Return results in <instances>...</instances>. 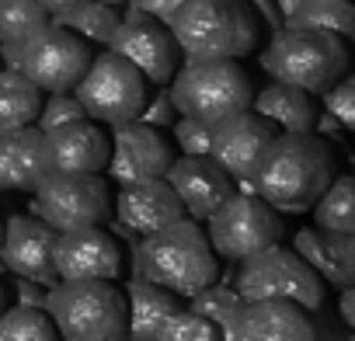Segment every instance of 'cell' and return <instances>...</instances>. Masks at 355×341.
I'll return each instance as SVG.
<instances>
[{"label":"cell","instance_id":"obj_22","mask_svg":"<svg viewBox=\"0 0 355 341\" xmlns=\"http://www.w3.org/2000/svg\"><path fill=\"white\" fill-rule=\"evenodd\" d=\"M296 254L334 289H348L355 279V234L338 230H300Z\"/></svg>","mask_w":355,"mask_h":341},{"label":"cell","instance_id":"obj_38","mask_svg":"<svg viewBox=\"0 0 355 341\" xmlns=\"http://www.w3.org/2000/svg\"><path fill=\"white\" fill-rule=\"evenodd\" d=\"M18 299L21 306H46V292L39 289V282H28V279H18Z\"/></svg>","mask_w":355,"mask_h":341},{"label":"cell","instance_id":"obj_18","mask_svg":"<svg viewBox=\"0 0 355 341\" xmlns=\"http://www.w3.org/2000/svg\"><path fill=\"white\" fill-rule=\"evenodd\" d=\"M53 237H56V230H49L42 220L11 216L4 234H0V261H4V268L15 272L18 279H28V282L53 289V282H56Z\"/></svg>","mask_w":355,"mask_h":341},{"label":"cell","instance_id":"obj_5","mask_svg":"<svg viewBox=\"0 0 355 341\" xmlns=\"http://www.w3.org/2000/svg\"><path fill=\"white\" fill-rule=\"evenodd\" d=\"M171 105L178 115L216 125L244 108H251V80L237 60H189L171 77Z\"/></svg>","mask_w":355,"mask_h":341},{"label":"cell","instance_id":"obj_15","mask_svg":"<svg viewBox=\"0 0 355 341\" xmlns=\"http://www.w3.org/2000/svg\"><path fill=\"white\" fill-rule=\"evenodd\" d=\"M164 182L171 185L185 216H192V220H206L227 195H234V178L209 153H202V157L185 153V157L171 160V167L164 170Z\"/></svg>","mask_w":355,"mask_h":341},{"label":"cell","instance_id":"obj_17","mask_svg":"<svg viewBox=\"0 0 355 341\" xmlns=\"http://www.w3.org/2000/svg\"><path fill=\"white\" fill-rule=\"evenodd\" d=\"M227 341H313L306 310L286 299H248L237 306Z\"/></svg>","mask_w":355,"mask_h":341},{"label":"cell","instance_id":"obj_43","mask_svg":"<svg viewBox=\"0 0 355 341\" xmlns=\"http://www.w3.org/2000/svg\"><path fill=\"white\" fill-rule=\"evenodd\" d=\"M115 341H122V338H115ZM129 341H132V338H129Z\"/></svg>","mask_w":355,"mask_h":341},{"label":"cell","instance_id":"obj_31","mask_svg":"<svg viewBox=\"0 0 355 341\" xmlns=\"http://www.w3.org/2000/svg\"><path fill=\"white\" fill-rule=\"evenodd\" d=\"M157 341H223V338H220V327L213 320H206L196 310H182V306H178L164 320Z\"/></svg>","mask_w":355,"mask_h":341},{"label":"cell","instance_id":"obj_42","mask_svg":"<svg viewBox=\"0 0 355 341\" xmlns=\"http://www.w3.org/2000/svg\"><path fill=\"white\" fill-rule=\"evenodd\" d=\"M0 313H4V289H0Z\"/></svg>","mask_w":355,"mask_h":341},{"label":"cell","instance_id":"obj_30","mask_svg":"<svg viewBox=\"0 0 355 341\" xmlns=\"http://www.w3.org/2000/svg\"><path fill=\"white\" fill-rule=\"evenodd\" d=\"M53 320L39 306H15L8 313H0V341H56Z\"/></svg>","mask_w":355,"mask_h":341},{"label":"cell","instance_id":"obj_23","mask_svg":"<svg viewBox=\"0 0 355 341\" xmlns=\"http://www.w3.org/2000/svg\"><path fill=\"white\" fill-rule=\"evenodd\" d=\"M178 310V296L146 279L125 286V331L132 341H157L164 320Z\"/></svg>","mask_w":355,"mask_h":341},{"label":"cell","instance_id":"obj_25","mask_svg":"<svg viewBox=\"0 0 355 341\" xmlns=\"http://www.w3.org/2000/svg\"><path fill=\"white\" fill-rule=\"evenodd\" d=\"M42 105V91L18 70L0 73V132L32 125Z\"/></svg>","mask_w":355,"mask_h":341},{"label":"cell","instance_id":"obj_28","mask_svg":"<svg viewBox=\"0 0 355 341\" xmlns=\"http://www.w3.org/2000/svg\"><path fill=\"white\" fill-rule=\"evenodd\" d=\"M355 182L348 175L331 178L327 189L313 202V223L317 230H338V234H355V202H352Z\"/></svg>","mask_w":355,"mask_h":341},{"label":"cell","instance_id":"obj_10","mask_svg":"<svg viewBox=\"0 0 355 341\" xmlns=\"http://www.w3.org/2000/svg\"><path fill=\"white\" fill-rule=\"evenodd\" d=\"M32 192H35V209H39L42 223L56 234L77 230V227H98L112 209L108 185L98 175L49 170Z\"/></svg>","mask_w":355,"mask_h":341},{"label":"cell","instance_id":"obj_36","mask_svg":"<svg viewBox=\"0 0 355 341\" xmlns=\"http://www.w3.org/2000/svg\"><path fill=\"white\" fill-rule=\"evenodd\" d=\"M125 4L139 15H150L157 21H171V15L185 4V0H125Z\"/></svg>","mask_w":355,"mask_h":341},{"label":"cell","instance_id":"obj_6","mask_svg":"<svg viewBox=\"0 0 355 341\" xmlns=\"http://www.w3.org/2000/svg\"><path fill=\"white\" fill-rule=\"evenodd\" d=\"M46 310L63 341H115L125 334V296L105 279L53 286Z\"/></svg>","mask_w":355,"mask_h":341},{"label":"cell","instance_id":"obj_7","mask_svg":"<svg viewBox=\"0 0 355 341\" xmlns=\"http://www.w3.org/2000/svg\"><path fill=\"white\" fill-rule=\"evenodd\" d=\"M237 296L244 303L248 299H286V303H296L300 310L313 313L324 303V282L296 251L272 244L241 261Z\"/></svg>","mask_w":355,"mask_h":341},{"label":"cell","instance_id":"obj_16","mask_svg":"<svg viewBox=\"0 0 355 341\" xmlns=\"http://www.w3.org/2000/svg\"><path fill=\"white\" fill-rule=\"evenodd\" d=\"M275 125L265 122L258 112L244 108L223 122L213 125V139H209V157L227 170V175L241 185H248L251 170H254V160L261 157L265 143L275 136L272 132Z\"/></svg>","mask_w":355,"mask_h":341},{"label":"cell","instance_id":"obj_24","mask_svg":"<svg viewBox=\"0 0 355 341\" xmlns=\"http://www.w3.org/2000/svg\"><path fill=\"white\" fill-rule=\"evenodd\" d=\"M251 108L265 122L279 125L282 132H313V125H317V108H313L310 94L300 87L279 84V80L268 84L258 98H251Z\"/></svg>","mask_w":355,"mask_h":341},{"label":"cell","instance_id":"obj_13","mask_svg":"<svg viewBox=\"0 0 355 341\" xmlns=\"http://www.w3.org/2000/svg\"><path fill=\"white\" fill-rule=\"evenodd\" d=\"M122 254L119 244L101 227H77L53 237V272L63 282L73 279H119Z\"/></svg>","mask_w":355,"mask_h":341},{"label":"cell","instance_id":"obj_34","mask_svg":"<svg viewBox=\"0 0 355 341\" xmlns=\"http://www.w3.org/2000/svg\"><path fill=\"white\" fill-rule=\"evenodd\" d=\"M171 129H174V139H178V146H182V153H192V157L209 153L213 125H206V122H199V119L182 115V119H174V122H171Z\"/></svg>","mask_w":355,"mask_h":341},{"label":"cell","instance_id":"obj_39","mask_svg":"<svg viewBox=\"0 0 355 341\" xmlns=\"http://www.w3.org/2000/svg\"><path fill=\"white\" fill-rule=\"evenodd\" d=\"M341 317H345L348 327H355V292H352V286L341 289Z\"/></svg>","mask_w":355,"mask_h":341},{"label":"cell","instance_id":"obj_1","mask_svg":"<svg viewBox=\"0 0 355 341\" xmlns=\"http://www.w3.org/2000/svg\"><path fill=\"white\" fill-rule=\"evenodd\" d=\"M331 178H334V153L320 136L282 132L265 143L248 185L272 209L303 213L317 202V195L327 189Z\"/></svg>","mask_w":355,"mask_h":341},{"label":"cell","instance_id":"obj_35","mask_svg":"<svg viewBox=\"0 0 355 341\" xmlns=\"http://www.w3.org/2000/svg\"><path fill=\"white\" fill-rule=\"evenodd\" d=\"M324 108H327V119L352 129L355 125V84L352 80H334L324 91Z\"/></svg>","mask_w":355,"mask_h":341},{"label":"cell","instance_id":"obj_40","mask_svg":"<svg viewBox=\"0 0 355 341\" xmlns=\"http://www.w3.org/2000/svg\"><path fill=\"white\" fill-rule=\"evenodd\" d=\"M39 4H42L46 15H60V11H67L73 4H84V0H39Z\"/></svg>","mask_w":355,"mask_h":341},{"label":"cell","instance_id":"obj_2","mask_svg":"<svg viewBox=\"0 0 355 341\" xmlns=\"http://www.w3.org/2000/svg\"><path fill=\"white\" fill-rule=\"evenodd\" d=\"M132 261L139 279L171 289L174 296H196L216 282V254L196 220L185 216L146 234L136 244Z\"/></svg>","mask_w":355,"mask_h":341},{"label":"cell","instance_id":"obj_4","mask_svg":"<svg viewBox=\"0 0 355 341\" xmlns=\"http://www.w3.org/2000/svg\"><path fill=\"white\" fill-rule=\"evenodd\" d=\"M261 67L289 87H300L306 94H324L334 80L348 70V49L331 32L313 28H279L268 42Z\"/></svg>","mask_w":355,"mask_h":341},{"label":"cell","instance_id":"obj_19","mask_svg":"<svg viewBox=\"0 0 355 341\" xmlns=\"http://www.w3.org/2000/svg\"><path fill=\"white\" fill-rule=\"evenodd\" d=\"M115 213H119L122 227L136 237H146V234L185 216L182 202H178V195L171 192V185L164 178H143V182L122 185V192L115 199Z\"/></svg>","mask_w":355,"mask_h":341},{"label":"cell","instance_id":"obj_44","mask_svg":"<svg viewBox=\"0 0 355 341\" xmlns=\"http://www.w3.org/2000/svg\"><path fill=\"white\" fill-rule=\"evenodd\" d=\"M0 268H4V261H0Z\"/></svg>","mask_w":355,"mask_h":341},{"label":"cell","instance_id":"obj_27","mask_svg":"<svg viewBox=\"0 0 355 341\" xmlns=\"http://www.w3.org/2000/svg\"><path fill=\"white\" fill-rule=\"evenodd\" d=\"M53 25L73 32L77 39H87V42H98V46H108L115 25H119V15L115 8L101 4V0H84V4H73L60 15H49Z\"/></svg>","mask_w":355,"mask_h":341},{"label":"cell","instance_id":"obj_12","mask_svg":"<svg viewBox=\"0 0 355 341\" xmlns=\"http://www.w3.org/2000/svg\"><path fill=\"white\" fill-rule=\"evenodd\" d=\"M108 49L115 56H122L125 63H132L143 73V80L167 84L174 77L178 46H174L171 32H164L160 21L150 18V15H139V11L129 8V15L119 18V25L108 39Z\"/></svg>","mask_w":355,"mask_h":341},{"label":"cell","instance_id":"obj_26","mask_svg":"<svg viewBox=\"0 0 355 341\" xmlns=\"http://www.w3.org/2000/svg\"><path fill=\"white\" fill-rule=\"evenodd\" d=\"M286 28H313L348 39L355 32V11L348 0H296L293 15L286 18Z\"/></svg>","mask_w":355,"mask_h":341},{"label":"cell","instance_id":"obj_37","mask_svg":"<svg viewBox=\"0 0 355 341\" xmlns=\"http://www.w3.org/2000/svg\"><path fill=\"white\" fill-rule=\"evenodd\" d=\"M136 119H139V122H146V125H171V122H174V105H171V98H167V94H160L150 108L143 105Z\"/></svg>","mask_w":355,"mask_h":341},{"label":"cell","instance_id":"obj_33","mask_svg":"<svg viewBox=\"0 0 355 341\" xmlns=\"http://www.w3.org/2000/svg\"><path fill=\"white\" fill-rule=\"evenodd\" d=\"M77 119H84V108L77 105V98H70L67 91L63 94H49V101H42L39 105V115H35V129L39 132H49V129H56V125H67V122H77Z\"/></svg>","mask_w":355,"mask_h":341},{"label":"cell","instance_id":"obj_11","mask_svg":"<svg viewBox=\"0 0 355 341\" xmlns=\"http://www.w3.org/2000/svg\"><path fill=\"white\" fill-rule=\"evenodd\" d=\"M87 63H91L87 46L73 32L53 21L18 46V73H25L39 91H49V94L73 91Z\"/></svg>","mask_w":355,"mask_h":341},{"label":"cell","instance_id":"obj_21","mask_svg":"<svg viewBox=\"0 0 355 341\" xmlns=\"http://www.w3.org/2000/svg\"><path fill=\"white\" fill-rule=\"evenodd\" d=\"M46 175H49L46 132L32 125L0 132V189L32 192Z\"/></svg>","mask_w":355,"mask_h":341},{"label":"cell","instance_id":"obj_32","mask_svg":"<svg viewBox=\"0 0 355 341\" xmlns=\"http://www.w3.org/2000/svg\"><path fill=\"white\" fill-rule=\"evenodd\" d=\"M192 299V306L189 310H196V313H202L206 320H213L220 331H227L230 327V320H234V313H237V306L244 303L234 289H223V286H206V289H199L196 296H189Z\"/></svg>","mask_w":355,"mask_h":341},{"label":"cell","instance_id":"obj_3","mask_svg":"<svg viewBox=\"0 0 355 341\" xmlns=\"http://www.w3.org/2000/svg\"><path fill=\"white\" fill-rule=\"evenodd\" d=\"M167 28L189 60H241L258 42V21L244 0H185Z\"/></svg>","mask_w":355,"mask_h":341},{"label":"cell","instance_id":"obj_20","mask_svg":"<svg viewBox=\"0 0 355 341\" xmlns=\"http://www.w3.org/2000/svg\"><path fill=\"white\" fill-rule=\"evenodd\" d=\"M46 157H49V170L98 175L108 164V139L94 122L77 119L46 132Z\"/></svg>","mask_w":355,"mask_h":341},{"label":"cell","instance_id":"obj_8","mask_svg":"<svg viewBox=\"0 0 355 341\" xmlns=\"http://www.w3.org/2000/svg\"><path fill=\"white\" fill-rule=\"evenodd\" d=\"M206 223H209L206 241H209L213 254H223L230 261H244V258L279 244L282 234H286L279 213L265 199H258L254 192L227 195L206 216Z\"/></svg>","mask_w":355,"mask_h":341},{"label":"cell","instance_id":"obj_9","mask_svg":"<svg viewBox=\"0 0 355 341\" xmlns=\"http://www.w3.org/2000/svg\"><path fill=\"white\" fill-rule=\"evenodd\" d=\"M77 105L84 108V119L105 122V125H122L139 115L146 105V84L143 73L115 56L112 49L94 56L77 80Z\"/></svg>","mask_w":355,"mask_h":341},{"label":"cell","instance_id":"obj_29","mask_svg":"<svg viewBox=\"0 0 355 341\" xmlns=\"http://www.w3.org/2000/svg\"><path fill=\"white\" fill-rule=\"evenodd\" d=\"M42 25H49V15L39 0H0V46H21Z\"/></svg>","mask_w":355,"mask_h":341},{"label":"cell","instance_id":"obj_14","mask_svg":"<svg viewBox=\"0 0 355 341\" xmlns=\"http://www.w3.org/2000/svg\"><path fill=\"white\" fill-rule=\"evenodd\" d=\"M174 153L164 132L157 125H146L139 119L115 125V146H108V175L119 185L143 182V178H164V170L171 167Z\"/></svg>","mask_w":355,"mask_h":341},{"label":"cell","instance_id":"obj_41","mask_svg":"<svg viewBox=\"0 0 355 341\" xmlns=\"http://www.w3.org/2000/svg\"><path fill=\"white\" fill-rule=\"evenodd\" d=\"M101 4H108V8H119V4H125V0H101Z\"/></svg>","mask_w":355,"mask_h":341}]
</instances>
